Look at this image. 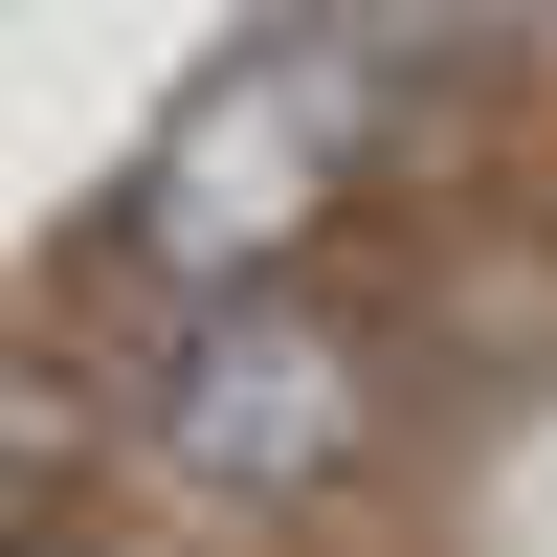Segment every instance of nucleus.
<instances>
[{
  "mask_svg": "<svg viewBox=\"0 0 557 557\" xmlns=\"http://www.w3.org/2000/svg\"><path fill=\"white\" fill-rule=\"evenodd\" d=\"M557 0H424V45H535Z\"/></svg>",
  "mask_w": 557,
  "mask_h": 557,
  "instance_id": "nucleus-3",
  "label": "nucleus"
},
{
  "mask_svg": "<svg viewBox=\"0 0 557 557\" xmlns=\"http://www.w3.org/2000/svg\"><path fill=\"white\" fill-rule=\"evenodd\" d=\"M424 67H446L424 0H268V23L112 157L89 268H112V290H157V312H201V290H290V246L380 178V134H401V89H424Z\"/></svg>",
  "mask_w": 557,
  "mask_h": 557,
  "instance_id": "nucleus-1",
  "label": "nucleus"
},
{
  "mask_svg": "<svg viewBox=\"0 0 557 557\" xmlns=\"http://www.w3.org/2000/svg\"><path fill=\"white\" fill-rule=\"evenodd\" d=\"M357 446H380V357H357V312H312V290L157 312V357H134V401H112V469L157 491V513H223V535L357 491Z\"/></svg>",
  "mask_w": 557,
  "mask_h": 557,
  "instance_id": "nucleus-2",
  "label": "nucleus"
}]
</instances>
